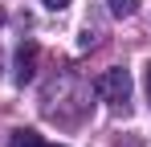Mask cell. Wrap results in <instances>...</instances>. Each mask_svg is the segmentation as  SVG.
Segmentation results:
<instances>
[{
    "mask_svg": "<svg viewBox=\"0 0 151 147\" xmlns=\"http://www.w3.org/2000/svg\"><path fill=\"white\" fill-rule=\"evenodd\" d=\"M45 4H49V8H65L70 0H45Z\"/></svg>",
    "mask_w": 151,
    "mask_h": 147,
    "instance_id": "5",
    "label": "cell"
},
{
    "mask_svg": "<svg viewBox=\"0 0 151 147\" xmlns=\"http://www.w3.org/2000/svg\"><path fill=\"white\" fill-rule=\"evenodd\" d=\"M94 90H98L110 106H127L131 102V74L127 70H106V74H98V82H94Z\"/></svg>",
    "mask_w": 151,
    "mask_h": 147,
    "instance_id": "1",
    "label": "cell"
},
{
    "mask_svg": "<svg viewBox=\"0 0 151 147\" xmlns=\"http://www.w3.org/2000/svg\"><path fill=\"white\" fill-rule=\"evenodd\" d=\"M147 98H151V61H147Z\"/></svg>",
    "mask_w": 151,
    "mask_h": 147,
    "instance_id": "6",
    "label": "cell"
},
{
    "mask_svg": "<svg viewBox=\"0 0 151 147\" xmlns=\"http://www.w3.org/2000/svg\"><path fill=\"white\" fill-rule=\"evenodd\" d=\"M33 70H37V41H21V49H17V82L25 86L33 78Z\"/></svg>",
    "mask_w": 151,
    "mask_h": 147,
    "instance_id": "2",
    "label": "cell"
},
{
    "mask_svg": "<svg viewBox=\"0 0 151 147\" xmlns=\"http://www.w3.org/2000/svg\"><path fill=\"white\" fill-rule=\"evenodd\" d=\"M106 8H110L114 17H135V8H139V0H106Z\"/></svg>",
    "mask_w": 151,
    "mask_h": 147,
    "instance_id": "4",
    "label": "cell"
},
{
    "mask_svg": "<svg viewBox=\"0 0 151 147\" xmlns=\"http://www.w3.org/2000/svg\"><path fill=\"white\" fill-rule=\"evenodd\" d=\"M8 147H65V143H45L33 127H17V131H12V139H8Z\"/></svg>",
    "mask_w": 151,
    "mask_h": 147,
    "instance_id": "3",
    "label": "cell"
}]
</instances>
